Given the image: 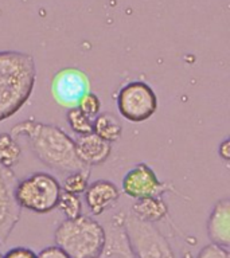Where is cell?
Masks as SVG:
<instances>
[{
	"instance_id": "6da1fadb",
	"label": "cell",
	"mask_w": 230,
	"mask_h": 258,
	"mask_svg": "<svg viewBox=\"0 0 230 258\" xmlns=\"http://www.w3.org/2000/svg\"><path fill=\"white\" fill-rule=\"evenodd\" d=\"M10 135L15 139L26 137L36 159L55 172L68 175L90 168L77 156L74 139L56 125L28 118L14 125Z\"/></svg>"
},
{
	"instance_id": "7a4b0ae2",
	"label": "cell",
	"mask_w": 230,
	"mask_h": 258,
	"mask_svg": "<svg viewBox=\"0 0 230 258\" xmlns=\"http://www.w3.org/2000/svg\"><path fill=\"white\" fill-rule=\"evenodd\" d=\"M35 81L36 64L31 54L0 51V122L23 108L31 97Z\"/></svg>"
},
{
	"instance_id": "3957f363",
	"label": "cell",
	"mask_w": 230,
	"mask_h": 258,
	"mask_svg": "<svg viewBox=\"0 0 230 258\" xmlns=\"http://www.w3.org/2000/svg\"><path fill=\"white\" fill-rule=\"evenodd\" d=\"M54 241L70 258H97L104 250L106 231L94 218L80 215L61 222Z\"/></svg>"
},
{
	"instance_id": "277c9868",
	"label": "cell",
	"mask_w": 230,
	"mask_h": 258,
	"mask_svg": "<svg viewBox=\"0 0 230 258\" xmlns=\"http://www.w3.org/2000/svg\"><path fill=\"white\" fill-rule=\"evenodd\" d=\"M62 187L54 175L47 172H34L18 180L15 185V199L20 209L36 214L50 213L56 209Z\"/></svg>"
},
{
	"instance_id": "5b68a950",
	"label": "cell",
	"mask_w": 230,
	"mask_h": 258,
	"mask_svg": "<svg viewBox=\"0 0 230 258\" xmlns=\"http://www.w3.org/2000/svg\"><path fill=\"white\" fill-rule=\"evenodd\" d=\"M124 227L135 258H175L165 237L153 223L124 215Z\"/></svg>"
},
{
	"instance_id": "8992f818",
	"label": "cell",
	"mask_w": 230,
	"mask_h": 258,
	"mask_svg": "<svg viewBox=\"0 0 230 258\" xmlns=\"http://www.w3.org/2000/svg\"><path fill=\"white\" fill-rule=\"evenodd\" d=\"M117 109L129 122H144L156 113V93L144 81H132L124 85L117 94Z\"/></svg>"
},
{
	"instance_id": "52a82bcc",
	"label": "cell",
	"mask_w": 230,
	"mask_h": 258,
	"mask_svg": "<svg viewBox=\"0 0 230 258\" xmlns=\"http://www.w3.org/2000/svg\"><path fill=\"white\" fill-rule=\"evenodd\" d=\"M88 92H90V81L88 74L81 69L64 68L52 76V98L62 108H77Z\"/></svg>"
},
{
	"instance_id": "ba28073f",
	"label": "cell",
	"mask_w": 230,
	"mask_h": 258,
	"mask_svg": "<svg viewBox=\"0 0 230 258\" xmlns=\"http://www.w3.org/2000/svg\"><path fill=\"white\" fill-rule=\"evenodd\" d=\"M172 189L159 177L145 163H137L123 177V192L133 199L145 197H161L165 191Z\"/></svg>"
},
{
	"instance_id": "9c48e42d",
	"label": "cell",
	"mask_w": 230,
	"mask_h": 258,
	"mask_svg": "<svg viewBox=\"0 0 230 258\" xmlns=\"http://www.w3.org/2000/svg\"><path fill=\"white\" fill-rule=\"evenodd\" d=\"M18 179L12 169L0 167V246L6 243L20 218V206L15 199Z\"/></svg>"
},
{
	"instance_id": "30bf717a",
	"label": "cell",
	"mask_w": 230,
	"mask_h": 258,
	"mask_svg": "<svg viewBox=\"0 0 230 258\" xmlns=\"http://www.w3.org/2000/svg\"><path fill=\"white\" fill-rule=\"evenodd\" d=\"M84 195L89 211L93 215H102L120 199V189L113 181L100 179L90 183Z\"/></svg>"
},
{
	"instance_id": "8fae6325",
	"label": "cell",
	"mask_w": 230,
	"mask_h": 258,
	"mask_svg": "<svg viewBox=\"0 0 230 258\" xmlns=\"http://www.w3.org/2000/svg\"><path fill=\"white\" fill-rule=\"evenodd\" d=\"M74 144L77 156L86 167L104 164L112 153V144L102 140L94 132L81 135L74 140Z\"/></svg>"
},
{
	"instance_id": "7c38bea8",
	"label": "cell",
	"mask_w": 230,
	"mask_h": 258,
	"mask_svg": "<svg viewBox=\"0 0 230 258\" xmlns=\"http://www.w3.org/2000/svg\"><path fill=\"white\" fill-rule=\"evenodd\" d=\"M102 253L97 258H135L124 227V214H117L109 223Z\"/></svg>"
},
{
	"instance_id": "4fadbf2b",
	"label": "cell",
	"mask_w": 230,
	"mask_h": 258,
	"mask_svg": "<svg viewBox=\"0 0 230 258\" xmlns=\"http://www.w3.org/2000/svg\"><path fill=\"white\" fill-rule=\"evenodd\" d=\"M207 235L211 243L230 246V199L223 198L214 205L207 219Z\"/></svg>"
},
{
	"instance_id": "5bb4252c",
	"label": "cell",
	"mask_w": 230,
	"mask_h": 258,
	"mask_svg": "<svg viewBox=\"0 0 230 258\" xmlns=\"http://www.w3.org/2000/svg\"><path fill=\"white\" fill-rule=\"evenodd\" d=\"M131 215L139 221L155 223L167 215L168 206L161 197H145L135 199L131 206Z\"/></svg>"
},
{
	"instance_id": "9a60e30c",
	"label": "cell",
	"mask_w": 230,
	"mask_h": 258,
	"mask_svg": "<svg viewBox=\"0 0 230 258\" xmlns=\"http://www.w3.org/2000/svg\"><path fill=\"white\" fill-rule=\"evenodd\" d=\"M93 132L108 143H116L123 135V125L114 113H98L93 120Z\"/></svg>"
},
{
	"instance_id": "2e32d148",
	"label": "cell",
	"mask_w": 230,
	"mask_h": 258,
	"mask_svg": "<svg viewBox=\"0 0 230 258\" xmlns=\"http://www.w3.org/2000/svg\"><path fill=\"white\" fill-rule=\"evenodd\" d=\"M22 148L10 133L0 135V167L12 169L19 164Z\"/></svg>"
},
{
	"instance_id": "e0dca14e",
	"label": "cell",
	"mask_w": 230,
	"mask_h": 258,
	"mask_svg": "<svg viewBox=\"0 0 230 258\" xmlns=\"http://www.w3.org/2000/svg\"><path fill=\"white\" fill-rule=\"evenodd\" d=\"M89 175H90V168L80 169L74 172L68 173L62 181V191L74 194V195H81L86 191L89 185Z\"/></svg>"
},
{
	"instance_id": "ac0fdd59",
	"label": "cell",
	"mask_w": 230,
	"mask_h": 258,
	"mask_svg": "<svg viewBox=\"0 0 230 258\" xmlns=\"http://www.w3.org/2000/svg\"><path fill=\"white\" fill-rule=\"evenodd\" d=\"M66 120L73 132L76 133L77 136L81 135H88L93 132V120L88 117L85 113H82L78 108L68 109L66 113Z\"/></svg>"
},
{
	"instance_id": "d6986e66",
	"label": "cell",
	"mask_w": 230,
	"mask_h": 258,
	"mask_svg": "<svg viewBox=\"0 0 230 258\" xmlns=\"http://www.w3.org/2000/svg\"><path fill=\"white\" fill-rule=\"evenodd\" d=\"M56 207H58V209L64 213L65 217L69 218V219L82 215V202H81L80 199V195H74V194L62 191Z\"/></svg>"
},
{
	"instance_id": "ffe728a7",
	"label": "cell",
	"mask_w": 230,
	"mask_h": 258,
	"mask_svg": "<svg viewBox=\"0 0 230 258\" xmlns=\"http://www.w3.org/2000/svg\"><path fill=\"white\" fill-rule=\"evenodd\" d=\"M77 108L80 109L82 113H85L88 117L93 118L98 113H101V100L98 98L97 94H94L92 92H88L82 97V100L80 101V104H78Z\"/></svg>"
},
{
	"instance_id": "44dd1931",
	"label": "cell",
	"mask_w": 230,
	"mask_h": 258,
	"mask_svg": "<svg viewBox=\"0 0 230 258\" xmlns=\"http://www.w3.org/2000/svg\"><path fill=\"white\" fill-rule=\"evenodd\" d=\"M197 258H230V253L227 247L210 243L198 253Z\"/></svg>"
},
{
	"instance_id": "7402d4cb",
	"label": "cell",
	"mask_w": 230,
	"mask_h": 258,
	"mask_svg": "<svg viewBox=\"0 0 230 258\" xmlns=\"http://www.w3.org/2000/svg\"><path fill=\"white\" fill-rule=\"evenodd\" d=\"M2 258H38V254L34 250L28 249V247L19 246V247H14V249L8 250L7 253L2 255Z\"/></svg>"
},
{
	"instance_id": "603a6c76",
	"label": "cell",
	"mask_w": 230,
	"mask_h": 258,
	"mask_svg": "<svg viewBox=\"0 0 230 258\" xmlns=\"http://www.w3.org/2000/svg\"><path fill=\"white\" fill-rule=\"evenodd\" d=\"M38 258H70L64 250L58 246H48L38 254Z\"/></svg>"
},
{
	"instance_id": "cb8c5ba5",
	"label": "cell",
	"mask_w": 230,
	"mask_h": 258,
	"mask_svg": "<svg viewBox=\"0 0 230 258\" xmlns=\"http://www.w3.org/2000/svg\"><path fill=\"white\" fill-rule=\"evenodd\" d=\"M218 155L223 161H229L230 159V139H225L218 147Z\"/></svg>"
},
{
	"instance_id": "d4e9b609",
	"label": "cell",
	"mask_w": 230,
	"mask_h": 258,
	"mask_svg": "<svg viewBox=\"0 0 230 258\" xmlns=\"http://www.w3.org/2000/svg\"><path fill=\"white\" fill-rule=\"evenodd\" d=\"M0 258H2V254H0Z\"/></svg>"
}]
</instances>
